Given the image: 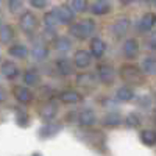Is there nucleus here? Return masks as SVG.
I'll return each mask as SVG.
<instances>
[{"mask_svg": "<svg viewBox=\"0 0 156 156\" xmlns=\"http://www.w3.org/2000/svg\"><path fill=\"white\" fill-rule=\"evenodd\" d=\"M120 76L125 83L129 84H142L144 83V72L133 64H125L120 67Z\"/></svg>", "mask_w": 156, "mask_h": 156, "instance_id": "f257e3e1", "label": "nucleus"}, {"mask_svg": "<svg viewBox=\"0 0 156 156\" xmlns=\"http://www.w3.org/2000/svg\"><path fill=\"white\" fill-rule=\"evenodd\" d=\"M36 27H37V19L31 11H27L20 16V28L25 33H28V34L33 33L36 30Z\"/></svg>", "mask_w": 156, "mask_h": 156, "instance_id": "f03ea898", "label": "nucleus"}, {"mask_svg": "<svg viewBox=\"0 0 156 156\" xmlns=\"http://www.w3.org/2000/svg\"><path fill=\"white\" fill-rule=\"evenodd\" d=\"M97 75H98V80L103 84H112L114 83V69L109 64H98Z\"/></svg>", "mask_w": 156, "mask_h": 156, "instance_id": "7ed1b4c3", "label": "nucleus"}, {"mask_svg": "<svg viewBox=\"0 0 156 156\" xmlns=\"http://www.w3.org/2000/svg\"><path fill=\"white\" fill-rule=\"evenodd\" d=\"M12 95H14V98L19 103H22V105H28V103L33 101V92L25 86H16L12 89Z\"/></svg>", "mask_w": 156, "mask_h": 156, "instance_id": "20e7f679", "label": "nucleus"}, {"mask_svg": "<svg viewBox=\"0 0 156 156\" xmlns=\"http://www.w3.org/2000/svg\"><path fill=\"white\" fill-rule=\"evenodd\" d=\"M58 114V103L56 101H47L45 105H42V108L39 109V115L42 120H51L55 119Z\"/></svg>", "mask_w": 156, "mask_h": 156, "instance_id": "39448f33", "label": "nucleus"}, {"mask_svg": "<svg viewBox=\"0 0 156 156\" xmlns=\"http://www.w3.org/2000/svg\"><path fill=\"white\" fill-rule=\"evenodd\" d=\"M55 12H56V16L59 19L61 23H70L73 19H75V14H73V9L67 5H61V6H56L55 8Z\"/></svg>", "mask_w": 156, "mask_h": 156, "instance_id": "423d86ee", "label": "nucleus"}, {"mask_svg": "<svg viewBox=\"0 0 156 156\" xmlns=\"http://www.w3.org/2000/svg\"><path fill=\"white\" fill-rule=\"evenodd\" d=\"M62 129V126L59 123H53V122H48L47 125H44L41 129H39V137L41 139H48V137H53L56 136L59 131Z\"/></svg>", "mask_w": 156, "mask_h": 156, "instance_id": "0eeeda50", "label": "nucleus"}, {"mask_svg": "<svg viewBox=\"0 0 156 156\" xmlns=\"http://www.w3.org/2000/svg\"><path fill=\"white\" fill-rule=\"evenodd\" d=\"M90 59H92V53H89L86 50H78L75 51V56H73V62L76 67L84 69L90 64Z\"/></svg>", "mask_w": 156, "mask_h": 156, "instance_id": "6e6552de", "label": "nucleus"}, {"mask_svg": "<svg viewBox=\"0 0 156 156\" xmlns=\"http://www.w3.org/2000/svg\"><path fill=\"white\" fill-rule=\"evenodd\" d=\"M59 100L64 105H76V103H80L83 100V97L81 94L75 92V90H64V92L59 94Z\"/></svg>", "mask_w": 156, "mask_h": 156, "instance_id": "1a4fd4ad", "label": "nucleus"}, {"mask_svg": "<svg viewBox=\"0 0 156 156\" xmlns=\"http://www.w3.org/2000/svg\"><path fill=\"white\" fill-rule=\"evenodd\" d=\"M122 50H123V55L128 59H133V58H136L137 51H139V44H137L136 39H126Z\"/></svg>", "mask_w": 156, "mask_h": 156, "instance_id": "9d476101", "label": "nucleus"}, {"mask_svg": "<svg viewBox=\"0 0 156 156\" xmlns=\"http://www.w3.org/2000/svg\"><path fill=\"white\" fill-rule=\"evenodd\" d=\"M78 122H80L81 126H92L97 122V115L92 109H84L78 115Z\"/></svg>", "mask_w": 156, "mask_h": 156, "instance_id": "9b49d317", "label": "nucleus"}, {"mask_svg": "<svg viewBox=\"0 0 156 156\" xmlns=\"http://www.w3.org/2000/svg\"><path fill=\"white\" fill-rule=\"evenodd\" d=\"M129 20L128 19H119V20H115L114 25H112V33L115 37H122L126 34V31L129 30Z\"/></svg>", "mask_w": 156, "mask_h": 156, "instance_id": "f8f14e48", "label": "nucleus"}, {"mask_svg": "<svg viewBox=\"0 0 156 156\" xmlns=\"http://www.w3.org/2000/svg\"><path fill=\"white\" fill-rule=\"evenodd\" d=\"M105 51H106V44L103 42L100 37H94L92 41H90V53H92V56L101 58L105 55Z\"/></svg>", "mask_w": 156, "mask_h": 156, "instance_id": "ddd939ff", "label": "nucleus"}, {"mask_svg": "<svg viewBox=\"0 0 156 156\" xmlns=\"http://www.w3.org/2000/svg\"><path fill=\"white\" fill-rule=\"evenodd\" d=\"M95 78H94V75H90V73H80L76 76V84L78 86H81V87H84V89H94L95 87Z\"/></svg>", "mask_w": 156, "mask_h": 156, "instance_id": "4468645a", "label": "nucleus"}, {"mask_svg": "<svg viewBox=\"0 0 156 156\" xmlns=\"http://www.w3.org/2000/svg\"><path fill=\"white\" fill-rule=\"evenodd\" d=\"M156 23V14L154 12H147V14L142 16V19L139 20V28L142 31H148L154 27Z\"/></svg>", "mask_w": 156, "mask_h": 156, "instance_id": "2eb2a0df", "label": "nucleus"}, {"mask_svg": "<svg viewBox=\"0 0 156 156\" xmlns=\"http://www.w3.org/2000/svg\"><path fill=\"white\" fill-rule=\"evenodd\" d=\"M90 11H92L95 16H103V14H108L111 11V5L106 0H97V2H94V5L90 6Z\"/></svg>", "mask_w": 156, "mask_h": 156, "instance_id": "dca6fc26", "label": "nucleus"}, {"mask_svg": "<svg viewBox=\"0 0 156 156\" xmlns=\"http://www.w3.org/2000/svg\"><path fill=\"white\" fill-rule=\"evenodd\" d=\"M2 73L8 78V80H14V78L19 75V67L16 66L14 62L5 61V62L2 64Z\"/></svg>", "mask_w": 156, "mask_h": 156, "instance_id": "f3484780", "label": "nucleus"}, {"mask_svg": "<svg viewBox=\"0 0 156 156\" xmlns=\"http://www.w3.org/2000/svg\"><path fill=\"white\" fill-rule=\"evenodd\" d=\"M8 53L12 56V58H19V59H25L28 56V48L22 45V44H16L8 48Z\"/></svg>", "mask_w": 156, "mask_h": 156, "instance_id": "a211bd4d", "label": "nucleus"}, {"mask_svg": "<svg viewBox=\"0 0 156 156\" xmlns=\"http://www.w3.org/2000/svg\"><path fill=\"white\" fill-rule=\"evenodd\" d=\"M70 33H72V36H73V37L80 39V41H83V39H87V37L90 36V33L84 28V25H83L81 22H80V23L72 25V27H70Z\"/></svg>", "mask_w": 156, "mask_h": 156, "instance_id": "6ab92c4d", "label": "nucleus"}, {"mask_svg": "<svg viewBox=\"0 0 156 156\" xmlns=\"http://www.w3.org/2000/svg\"><path fill=\"white\" fill-rule=\"evenodd\" d=\"M23 83L27 86H37L41 83V76H39V73L34 69H28L23 73Z\"/></svg>", "mask_w": 156, "mask_h": 156, "instance_id": "aec40b11", "label": "nucleus"}, {"mask_svg": "<svg viewBox=\"0 0 156 156\" xmlns=\"http://www.w3.org/2000/svg\"><path fill=\"white\" fill-rule=\"evenodd\" d=\"M31 56H33V59H36V61H44V59H47V56H48V48H47L44 44H36V45L33 47V50H31Z\"/></svg>", "mask_w": 156, "mask_h": 156, "instance_id": "412c9836", "label": "nucleus"}, {"mask_svg": "<svg viewBox=\"0 0 156 156\" xmlns=\"http://www.w3.org/2000/svg\"><path fill=\"white\" fill-rule=\"evenodd\" d=\"M115 95H117V100H120V101H131L134 98V90L128 86H122L117 89Z\"/></svg>", "mask_w": 156, "mask_h": 156, "instance_id": "4be33fe9", "label": "nucleus"}, {"mask_svg": "<svg viewBox=\"0 0 156 156\" xmlns=\"http://www.w3.org/2000/svg\"><path fill=\"white\" fill-rule=\"evenodd\" d=\"M142 72L145 75H156V58L147 56L142 61Z\"/></svg>", "mask_w": 156, "mask_h": 156, "instance_id": "5701e85b", "label": "nucleus"}, {"mask_svg": "<svg viewBox=\"0 0 156 156\" xmlns=\"http://www.w3.org/2000/svg\"><path fill=\"white\" fill-rule=\"evenodd\" d=\"M56 69L61 75H70L73 72V66H72V62L66 58H61L56 61Z\"/></svg>", "mask_w": 156, "mask_h": 156, "instance_id": "b1692460", "label": "nucleus"}, {"mask_svg": "<svg viewBox=\"0 0 156 156\" xmlns=\"http://www.w3.org/2000/svg\"><path fill=\"white\" fill-rule=\"evenodd\" d=\"M14 114H16V123L19 126H23V128H27L30 125V117L27 114V111L22 109V108H16L14 109Z\"/></svg>", "mask_w": 156, "mask_h": 156, "instance_id": "393cba45", "label": "nucleus"}, {"mask_svg": "<svg viewBox=\"0 0 156 156\" xmlns=\"http://www.w3.org/2000/svg\"><path fill=\"white\" fill-rule=\"evenodd\" d=\"M14 37V30L9 25H2L0 27V42L2 44H9V41H12Z\"/></svg>", "mask_w": 156, "mask_h": 156, "instance_id": "a878e982", "label": "nucleus"}, {"mask_svg": "<svg viewBox=\"0 0 156 156\" xmlns=\"http://www.w3.org/2000/svg\"><path fill=\"white\" fill-rule=\"evenodd\" d=\"M140 140H142V144H145L148 147L154 145L156 144V131L154 129H144V131H140Z\"/></svg>", "mask_w": 156, "mask_h": 156, "instance_id": "bb28decb", "label": "nucleus"}, {"mask_svg": "<svg viewBox=\"0 0 156 156\" xmlns=\"http://www.w3.org/2000/svg\"><path fill=\"white\" fill-rule=\"evenodd\" d=\"M103 123L106 126H117L122 123V115L119 112H109L103 117Z\"/></svg>", "mask_w": 156, "mask_h": 156, "instance_id": "cd10ccee", "label": "nucleus"}, {"mask_svg": "<svg viewBox=\"0 0 156 156\" xmlns=\"http://www.w3.org/2000/svg\"><path fill=\"white\" fill-rule=\"evenodd\" d=\"M59 23V19L56 16V12L55 11H51V12H47V14L44 16V25L48 28V30H53L56 28V25Z\"/></svg>", "mask_w": 156, "mask_h": 156, "instance_id": "c85d7f7f", "label": "nucleus"}, {"mask_svg": "<svg viewBox=\"0 0 156 156\" xmlns=\"http://www.w3.org/2000/svg\"><path fill=\"white\" fill-rule=\"evenodd\" d=\"M55 47H56V50H59V51H69L70 47H72V41H70L69 37H66V36L56 37V39H55Z\"/></svg>", "mask_w": 156, "mask_h": 156, "instance_id": "c756f323", "label": "nucleus"}, {"mask_svg": "<svg viewBox=\"0 0 156 156\" xmlns=\"http://www.w3.org/2000/svg\"><path fill=\"white\" fill-rule=\"evenodd\" d=\"M125 123H126V126H129V128H136V126H139V125H140V115L136 114V112L128 114V115H126V119H125Z\"/></svg>", "mask_w": 156, "mask_h": 156, "instance_id": "7c9ffc66", "label": "nucleus"}, {"mask_svg": "<svg viewBox=\"0 0 156 156\" xmlns=\"http://www.w3.org/2000/svg\"><path fill=\"white\" fill-rule=\"evenodd\" d=\"M72 9L76 12H84L87 9V0H72Z\"/></svg>", "mask_w": 156, "mask_h": 156, "instance_id": "2f4dec72", "label": "nucleus"}, {"mask_svg": "<svg viewBox=\"0 0 156 156\" xmlns=\"http://www.w3.org/2000/svg\"><path fill=\"white\" fill-rule=\"evenodd\" d=\"M23 8V0H8V9L11 12H17Z\"/></svg>", "mask_w": 156, "mask_h": 156, "instance_id": "473e14b6", "label": "nucleus"}, {"mask_svg": "<svg viewBox=\"0 0 156 156\" xmlns=\"http://www.w3.org/2000/svg\"><path fill=\"white\" fill-rule=\"evenodd\" d=\"M81 23L84 25V28H86L90 34H92V33L95 31V22H94L92 19H83V20H81Z\"/></svg>", "mask_w": 156, "mask_h": 156, "instance_id": "72a5a7b5", "label": "nucleus"}, {"mask_svg": "<svg viewBox=\"0 0 156 156\" xmlns=\"http://www.w3.org/2000/svg\"><path fill=\"white\" fill-rule=\"evenodd\" d=\"M47 2H48V0H30V5H31L33 8L41 9V8H44V6L47 5Z\"/></svg>", "mask_w": 156, "mask_h": 156, "instance_id": "f704fd0d", "label": "nucleus"}, {"mask_svg": "<svg viewBox=\"0 0 156 156\" xmlns=\"http://www.w3.org/2000/svg\"><path fill=\"white\" fill-rule=\"evenodd\" d=\"M140 105H144L145 108L150 106V105H151V98H150V95H144V97H142V98H140Z\"/></svg>", "mask_w": 156, "mask_h": 156, "instance_id": "c9c22d12", "label": "nucleus"}, {"mask_svg": "<svg viewBox=\"0 0 156 156\" xmlns=\"http://www.w3.org/2000/svg\"><path fill=\"white\" fill-rule=\"evenodd\" d=\"M150 47L156 50V31L151 33V37H150Z\"/></svg>", "mask_w": 156, "mask_h": 156, "instance_id": "e433bc0d", "label": "nucleus"}, {"mask_svg": "<svg viewBox=\"0 0 156 156\" xmlns=\"http://www.w3.org/2000/svg\"><path fill=\"white\" fill-rule=\"evenodd\" d=\"M6 100V90L0 87V103H3Z\"/></svg>", "mask_w": 156, "mask_h": 156, "instance_id": "4c0bfd02", "label": "nucleus"}, {"mask_svg": "<svg viewBox=\"0 0 156 156\" xmlns=\"http://www.w3.org/2000/svg\"><path fill=\"white\" fill-rule=\"evenodd\" d=\"M120 2H123V3H129L131 0H120Z\"/></svg>", "mask_w": 156, "mask_h": 156, "instance_id": "58836bf2", "label": "nucleus"}, {"mask_svg": "<svg viewBox=\"0 0 156 156\" xmlns=\"http://www.w3.org/2000/svg\"><path fill=\"white\" fill-rule=\"evenodd\" d=\"M0 23H2V14H0Z\"/></svg>", "mask_w": 156, "mask_h": 156, "instance_id": "ea45409f", "label": "nucleus"}, {"mask_svg": "<svg viewBox=\"0 0 156 156\" xmlns=\"http://www.w3.org/2000/svg\"><path fill=\"white\" fill-rule=\"evenodd\" d=\"M0 2H2V0H0Z\"/></svg>", "mask_w": 156, "mask_h": 156, "instance_id": "a19ab883", "label": "nucleus"}]
</instances>
